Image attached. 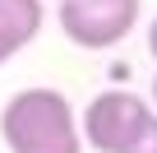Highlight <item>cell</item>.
Returning <instances> with one entry per match:
<instances>
[{
    "label": "cell",
    "instance_id": "cell-1",
    "mask_svg": "<svg viewBox=\"0 0 157 153\" xmlns=\"http://www.w3.org/2000/svg\"><path fill=\"white\" fill-rule=\"evenodd\" d=\"M0 139L10 153H83L78 111L60 88H19L0 107Z\"/></svg>",
    "mask_w": 157,
    "mask_h": 153
},
{
    "label": "cell",
    "instance_id": "cell-2",
    "mask_svg": "<svg viewBox=\"0 0 157 153\" xmlns=\"http://www.w3.org/2000/svg\"><path fill=\"white\" fill-rule=\"evenodd\" d=\"M148 121H152V107H148L139 93L106 88V93H97V98L83 107V116H78V135H83V144H88L93 153H129Z\"/></svg>",
    "mask_w": 157,
    "mask_h": 153
},
{
    "label": "cell",
    "instance_id": "cell-3",
    "mask_svg": "<svg viewBox=\"0 0 157 153\" xmlns=\"http://www.w3.org/2000/svg\"><path fill=\"white\" fill-rule=\"evenodd\" d=\"M143 19V0H60V33L83 51L120 46Z\"/></svg>",
    "mask_w": 157,
    "mask_h": 153
},
{
    "label": "cell",
    "instance_id": "cell-4",
    "mask_svg": "<svg viewBox=\"0 0 157 153\" xmlns=\"http://www.w3.org/2000/svg\"><path fill=\"white\" fill-rule=\"evenodd\" d=\"M46 23V0H0V65H10Z\"/></svg>",
    "mask_w": 157,
    "mask_h": 153
},
{
    "label": "cell",
    "instance_id": "cell-5",
    "mask_svg": "<svg viewBox=\"0 0 157 153\" xmlns=\"http://www.w3.org/2000/svg\"><path fill=\"white\" fill-rule=\"evenodd\" d=\"M129 153H157V111H152V121L143 125V135L134 139V148Z\"/></svg>",
    "mask_w": 157,
    "mask_h": 153
},
{
    "label": "cell",
    "instance_id": "cell-6",
    "mask_svg": "<svg viewBox=\"0 0 157 153\" xmlns=\"http://www.w3.org/2000/svg\"><path fill=\"white\" fill-rule=\"evenodd\" d=\"M148 56H152V60H157V19H152V23H148Z\"/></svg>",
    "mask_w": 157,
    "mask_h": 153
},
{
    "label": "cell",
    "instance_id": "cell-7",
    "mask_svg": "<svg viewBox=\"0 0 157 153\" xmlns=\"http://www.w3.org/2000/svg\"><path fill=\"white\" fill-rule=\"evenodd\" d=\"M152 102H157V74H152Z\"/></svg>",
    "mask_w": 157,
    "mask_h": 153
},
{
    "label": "cell",
    "instance_id": "cell-8",
    "mask_svg": "<svg viewBox=\"0 0 157 153\" xmlns=\"http://www.w3.org/2000/svg\"><path fill=\"white\" fill-rule=\"evenodd\" d=\"M56 5H60V0H56Z\"/></svg>",
    "mask_w": 157,
    "mask_h": 153
}]
</instances>
